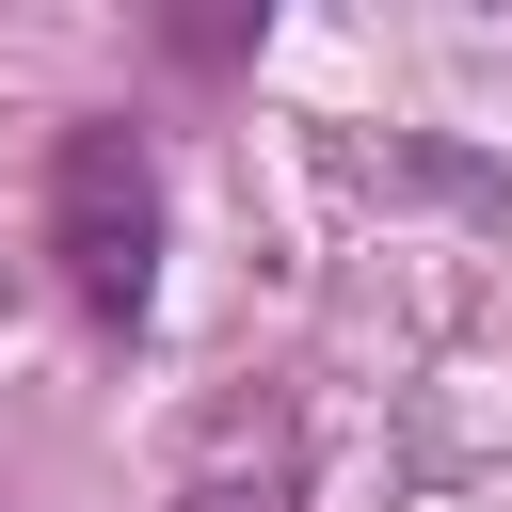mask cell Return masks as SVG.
<instances>
[{
    "label": "cell",
    "instance_id": "6da1fadb",
    "mask_svg": "<svg viewBox=\"0 0 512 512\" xmlns=\"http://www.w3.org/2000/svg\"><path fill=\"white\" fill-rule=\"evenodd\" d=\"M48 272H64V304L96 336H128L160 304V144L128 112H80L48 144Z\"/></svg>",
    "mask_w": 512,
    "mask_h": 512
},
{
    "label": "cell",
    "instance_id": "7a4b0ae2",
    "mask_svg": "<svg viewBox=\"0 0 512 512\" xmlns=\"http://www.w3.org/2000/svg\"><path fill=\"white\" fill-rule=\"evenodd\" d=\"M176 512H304V496H288V480H272V464H224V480H192V496H176Z\"/></svg>",
    "mask_w": 512,
    "mask_h": 512
}]
</instances>
